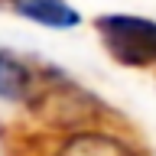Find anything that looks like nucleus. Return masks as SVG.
I'll list each match as a JSON object with an SVG mask.
<instances>
[{"label":"nucleus","instance_id":"f257e3e1","mask_svg":"<svg viewBox=\"0 0 156 156\" xmlns=\"http://www.w3.org/2000/svg\"><path fill=\"white\" fill-rule=\"evenodd\" d=\"M98 33L107 52L124 65H153L156 62V23L146 16L111 13L98 20Z\"/></svg>","mask_w":156,"mask_h":156},{"label":"nucleus","instance_id":"20e7f679","mask_svg":"<svg viewBox=\"0 0 156 156\" xmlns=\"http://www.w3.org/2000/svg\"><path fill=\"white\" fill-rule=\"evenodd\" d=\"M29 88H33V72L13 55L0 52V98L23 101V98H29Z\"/></svg>","mask_w":156,"mask_h":156},{"label":"nucleus","instance_id":"7ed1b4c3","mask_svg":"<svg viewBox=\"0 0 156 156\" xmlns=\"http://www.w3.org/2000/svg\"><path fill=\"white\" fill-rule=\"evenodd\" d=\"M55 156H133L130 146H124L117 136L104 133H78L58 146Z\"/></svg>","mask_w":156,"mask_h":156},{"label":"nucleus","instance_id":"f03ea898","mask_svg":"<svg viewBox=\"0 0 156 156\" xmlns=\"http://www.w3.org/2000/svg\"><path fill=\"white\" fill-rule=\"evenodd\" d=\"M10 7L16 10L20 16L33 20L46 29H72L78 26V10L68 7L65 0H10Z\"/></svg>","mask_w":156,"mask_h":156}]
</instances>
